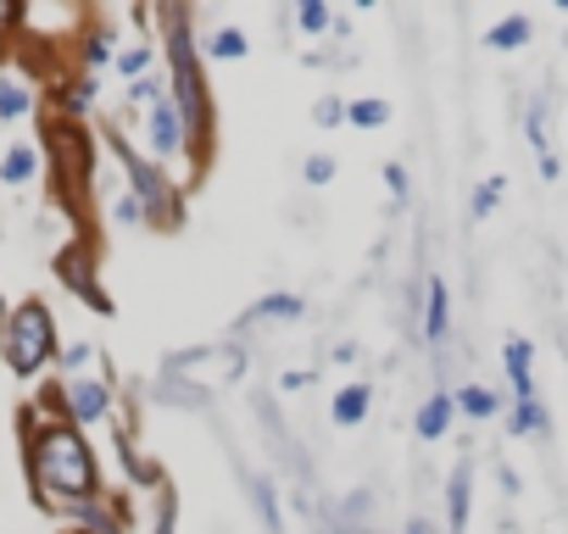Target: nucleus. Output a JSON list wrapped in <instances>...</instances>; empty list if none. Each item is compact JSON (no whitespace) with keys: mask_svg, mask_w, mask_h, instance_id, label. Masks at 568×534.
I'll list each match as a JSON object with an SVG mask.
<instances>
[{"mask_svg":"<svg viewBox=\"0 0 568 534\" xmlns=\"http://www.w3.org/2000/svg\"><path fill=\"white\" fill-rule=\"evenodd\" d=\"M28 473L39 484L45 501L62 507H89L101 496V473H95V457L84 446V434L73 423H45L28 440Z\"/></svg>","mask_w":568,"mask_h":534,"instance_id":"obj_1","label":"nucleus"},{"mask_svg":"<svg viewBox=\"0 0 568 534\" xmlns=\"http://www.w3.org/2000/svg\"><path fill=\"white\" fill-rule=\"evenodd\" d=\"M162 23H168V67H173L168 95H173V107L189 123V145L207 151V139H212V101H207L201 57H196V45H189V17L184 12H162Z\"/></svg>","mask_w":568,"mask_h":534,"instance_id":"obj_2","label":"nucleus"},{"mask_svg":"<svg viewBox=\"0 0 568 534\" xmlns=\"http://www.w3.org/2000/svg\"><path fill=\"white\" fill-rule=\"evenodd\" d=\"M0 357L12 362V373H39L45 362L57 357V323H51V307L45 301H23L7 328H0Z\"/></svg>","mask_w":568,"mask_h":534,"instance_id":"obj_3","label":"nucleus"},{"mask_svg":"<svg viewBox=\"0 0 568 534\" xmlns=\"http://www.w3.org/2000/svg\"><path fill=\"white\" fill-rule=\"evenodd\" d=\"M112 151L123 157V167H128V178H134V196L146 201V212H151L157 223H173V218H178V207H173V189H168L162 167L139 157V151H134V145H128L123 134H112Z\"/></svg>","mask_w":568,"mask_h":534,"instance_id":"obj_4","label":"nucleus"},{"mask_svg":"<svg viewBox=\"0 0 568 534\" xmlns=\"http://www.w3.org/2000/svg\"><path fill=\"white\" fill-rule=\"evenodd\" d=\"M168 373H173V378H189V384H201V390H207V384L218 390V384H229V378H240V373H246V351H240V346L184 351V357L168 362Z\"/></svg>","mask_w":568,"mask_h":534,"instance_id":"obj_5","label":"nucleus"},{"mask_svg":"<svg viewBox=\"0 0 568 534\" xmlns=\"http://www.w3.org/2000/svg\"><path fill=\"white\" fill-rule=\"evenodd\" d=\"M189 145V123H184V112L173 107V95L168 101H157L151 112H146V151H151V162H168V157H178Z\"/></svg>","mask_w":568,"mask_h":534,"instance_id":"obj_6","label":"nucleus"},{"mask_svg":"<svg viewBox=\"0 0 568 534\" xmlns=\"http://www.w3.org/2000/svg\"><path fill=\"white\" fill-rule=\"evenodd\" d=\"M502 368H507V384H513V401H541L535 396V346H530L524 334H507Z\"/></svg>","mask_w":568,"mask_h":534,"instance_id":"obj_7","label":"nucleus"},{"mask_svg":"<svg viewBox=\"0 0 568 534\" xmlns=\"http://www.w3.org/2000/svg\"><path fill=\"white\" fill-rule=\"evenodd\" d=\"M67 418L73 423H101L107 412H112V390L101 378H67Z\"/></svg>","mask_w":568,"mask_h":534,"instance_id":"obj_8","label":"nucleus"},{"mask_svg":"<svg viewBox=\"0 0 568 534\" xmlns=\"http://www.w3.org/2000/svg\"><path fill=\"white\" fill-rule=\"evenodd\" d=\"M446 334H452V289L441 273L423 278V339L430 346H446Z\"/></svg>","mask_w":568,"mask_h":534,"instance_id":"obj_9","label":"nucleus"},{"mask_svg":"<svg viewBox=\"0 0 568 534\" xmlns=\"http://www.w3.org/2000/svg\"><path fill=\"white\" fill-rule=\"evenodd\" d=\"M452 418H457V396H446V390H435L430 401H423L418 412H412V434L423 446H435V440H446V429H452Z\"/></svg>","mask_w":568,"mask_h":534,"instance_id":"obj_10","label":"nucleus"},{"mask_svg":"<svg viewBox=\"0 0 568 534\" xmlns=\"http://www.w3.org/2000/svg\"><path fill=\"white\" fill-rule=\"evenodd\" d=\"M301 312H307V301L301 296H262V301H251V312H246V323H257V328H268V323H301Z\"/></svg>","mask_w":568,"mask_h":534,"instance_id":"obj_11","label":"nucleus"},{"mask_svg":"<svg viewBox=\"0 0 568 534\" xmlns=\"http://www.w3.org/2000/svg\"><path fill=\"white\" fill-rule=\"evenodd\" d=\"M457 412L473 418V423H491V418H502V396L491 390V384H462V390H457Z\"/></svg>","mask_w":568,"mask_h":534,"instance_id":"obj_12","label":"nucleus"},{"mask_svg":"<svg viewBox=\"0 0 568 534\" xmlns=\"http://www.w3.org/2000/svg\"><path fill=\"white\" fill-rule=\"evenodd\" d=\"M530 34H535V23L524 12H507L502 23L485 28V45H491V51H518V45H530Z\"/></svg>","mask_w":568,"mask_h":534,"instance_id":"obj_13","label":"nucleus"},{"mask_svg":"<svg viewBox=\"0 0 568 534\" xmlns=\"http://www.w3.org/2000/svg\"><path fill=\"white\" fill-rule=\"evenodd\" d=\"M373 407V390L368 384H346V390H335V407H329V418H335L341 429H357Z\"/></svg>","mask_w":568,"mask_h":534,"instance_id":"obj_14","label":"nucleus"},{"mask_svg":"<svg viewBox=\"0 0 568 534\" xmlns=\"http://www.w3.org/2000/svg\"><path fill=\"white\" fill-rule=\"evenodd\" d=\"M34 112V89L17 73H0V123H17Z\"/></svg>","mask_w":568,"mask_h":534,"instance_id":"obj_15","label":"nucleus"},{"mask_svg":"<svg viewBox=\"0 0 568 534\" xmlns=\"http://www.w3.org/2000/svg\"><path fill=\"white\" fill-rule=\"evenodd\" d=\"M468 484H473V468L468 462H457L452 468V484H446V523H452V534H462L468 529Z\"/></svg>","mask_w":568,"mask_h":534,"instance_id":"obj_16","label":"nucleus"},{"mask_svg":"<svg viewBox=\"0 0 568 534\" xmlns=\"http://www.w3.org/2000/svg\"><path fill=\"white\" fill-rule=\"evenodd\" d=\"M201 51L212 57V62H246V51H251V39L234 28V23H223V28H212V39L201 45Z\"/></svg>","mask_w":568,"mask_h":534,"instance_id":"obj_17","label":"nucleus"},{"mask_svg":"<svg viewBox=\"0 0 568 534\" xmlns=\"http://www.w3.org/2000/svg\"><path fill=\"white\" fill-rule=\"evenodd\" d=\"M546 429H552V418H546L541 401H513L507 407V434H518V440H524V434H546Z\"/></svg>","mask_w":568,"mask_h":534,"instance_id":"obj_18","label":"nucleus"},{"mask_svg":"<svg viewBox=\"0 0 568 534\" xmlns=\"http://www.w3.org/2000/svg\"><path fill=\"white\" fill-rule=\"evenodd\" d=\"M34 173H39V151H34V145H12V151L0 157V178H7L12 189L17 184H34Z\"/></svg>","mask_w":568,"mask_h":534,"instance_id":"obj_19","label":"nucleus"},{"mask_svg":"<svg viewBox=\"0 0 568 534\" xmlns=\"http://www.w3.org/2000/svg\"><path fill=\"white\" fill-rule=\"evenodd\" d=\"M151 62H157V51H151V45H128V51H118V73H123L128 84H139V78H146V73H151Z\"/></svg>","mask_w":568,"mask_h":534,"instance_id":"obj_20","label":"nucleus"},{"mask_svg":"<svg viewBox=\"0 0 568 534\" xmlns=\"http://www.w3.org/2000/svg\"><path fill=\"white\" fill-rule=\"evenodd\" d=\"M346 123L351 128H385L391 123V101H351L346 107Z\"/></svg>","mask_w":568,"mask_h":534,"instance_id":"obj_21","label":"nucleus"},{"mask_svg":"<svg viewBox=\"0 0 568 534\" xmlns=\"http://www.w3.org/2000/svg\"><path fill=\"white\" fill-rule=\"evenodd\" d=\"M296 23H301V34H329V28H335V17H329L323 0H301V7H296Z\"/></svg>","mask_w":568,"mask_h":534,"instance_id":"obj_22","label":"nucleus"},{"mask_svg":"<svg viewBox=\"0 0 568 534\" xmlns=\"http://www.w3.org/2000/svg\"><path fill=\"white\" fill-rule=\"evenodd\" d=\"M301 178H307L312 189H323L329 178H335V157H329V151H312V157L301 162Z\"/></svg>","mask_w":568,"mask_h":534,"instance_id":"obj_23","label":"nucleus"},{"mask_svg":"<svg viewBox=\"0 0 568 534\" xmlns=\"http://www.w3.org/2000/svg\"><path fill=\"white\" fill-rule=\"evenodd\" d=\"M112 218H118L123 228H139V218H151V212H146V201H139L134 189H128V196H118V201H112Z\"/></svg>","mask_w":568,"mask_h":534,"instance_id":"obj_24","label":"nucleus"},{"mask_svg":"<svg viewBox=\"0 0 568 534\" xmlns=\"http://www.w3.org/2000/svg\"><path fill=\"white\" fill-rule=\"evenodd\" d=\"M157 101H168V89L157 84V78H139V84H128V107H157Z\"/></svg>","mask_w":568,"mask_h":534,"instance_id":"obj_25","label":"nucleus"},{"mask_svg":"<svg viewBox=\"0 0 568 534\" xmlns=\"http://www.w3.org/2000/svg\"><path fill=\"white\" fill-rule=\"evenodd\" d=\"M312 123H318V128H335V123H346V101H341V95H323V101L312 107Z\"/></svg>","mask_w":568,"mask_h":534,"instance_id":"obj_26","label":"nucleus"},{"mask_svg":"<svg viewBox=\"0 0 568 534\" xmlns=\"http://www.w3.org/2000/svg\"><path fill=\"white\" fill-rule=\"evenodd\" d=\"M502 189H507V178H491L485 189H473V218H491L496 201H502Z\"/></svg>","mask_w":568,"mask_h":534,"instance_id":"obj_27","label":"nucleus"},{"mask_svg":"<svg viewBox=\"0 0 568 534\" xmlns=\"http://www.w3.org/2000/svg\"><path fill=\"white\" fill-rule=\"evenodd\" d=\"M84 62H89V67H107V62H112V39L95 34V39L84 45Z\"/></svg>","mask_w":568,"mask_h":534,"instance_id":"obj_28","label":"nucleus"},{"mask_svg":"<svg viewBox=\"0 0 568 534\" xmlns=\"http://www.w3.org/2000/svg\"><path fill=\"white\" fill-rule=\"evenodd\" d=\"M385 189H391V201H407V167L402 162H385Z\"/></svg>","mask_w":568,"mask_h":534,"instance_id":"obj_29","label":"nucleus"},{"mask_svg":"<svg viewBox=\"0 0 568 534\" xmlns=\"http://www.w3.org/2000/svg\"><path fill=\"white\" fill-rule=\"evenodd\" d=\"M530 145H535V151L546 157V107H541V101L530 107Z\"/></svg>","mask_w":568,"mask_h":534,"instance_id":"obj_30","label":"nucleus"},{"mask_svg":"<svg viewBox=\"0 0 568 534\" xmlns=\"http://www.w3.org/2000/svg\"><path fill=\"white\" fill-rule=\"evenodd\" d=\"M67 107H73V112H89V107H95V78H84V84H73V95H67Z\"/></svg>","mask_w":568,"mask_h":534,"instance_id":"obj_31","label":"nucleus"},{"mask_svg":"<svg viewBox=\"0 0 568 534\" xmlns=\"http://www.w3.org/2000/svg\"><path fill=\"white\" fill-rule=\"evenodd\" d=\"M89 357H95V346H67V351H62V368L78 378V368H89Z\"/></svg>","mask_w":568,"mask_h":534,"instance_id":"obj_32","label":"nucleus"},{"mask_svg":"<svg viewBox=\"0 0 568 534\" xmlns=\"http://www.w3.org/2000/svg\"><path fill=\"white\" fill-rule=\"evenodd\" d=\"M307 384H312V373L307 368H291V373L279 378V390H307Z\"/></svg>","mask_w":568,"mask_h":534,"instance_id":"obj_33","label":"nucleus"},{"mask_svg":"<svg viewBox=\"0 0 568 534\" xmlns=\"http://www.w3.org/2000/svg\"><path fill=\"white\" fill-rule=\"evenodd\" d=\"M151 534H173V496L157 507V529H151Z\"/></svg>","mask_w":568,"mask_h":534,"instance_id":"obj_34","label":"nucleus"},{"mask_svg":"<svg viewBox=\"0 0 568 534\" xmlns=\"http://www.w3.org/2000/svg\"><path fill=\"white\" fill-rule=\"evenodd\" d=\"M496 479H502V490H507V496H518V490H524V484H518V473H513V468H507V462H502V468H496Z\"/></svg>","mask_w":568,"mask_h":534,"instance_id":"obj_35","label":"nucleus"},{"mask_svg":"<svg viewBox=\"0 0 568 534\" xmlns=\"http://www.w3.org/2000/svg\"><path fill=\"white\" fill-rule=\"evenodd\" d=\"M407 534H435V523H430V518H412V523H407Z\"/></svg>","mask_w":568,"mask_h":534,"instance_id":"obj_36","label":"nucleus"},{"mask_svg":"<svg viewBox=\"0 0 568 534\" xmlns=\"http://www.w3.org/2000/svg\"><path fill=\"white\" fill-rule=\"evenodd\" d=\"M0 318H7V301H0Z\"/></svg>","mask_w":568,"mask_h":534,"instance_id":"obj_37","label":"nucleus"}]
</instances>
